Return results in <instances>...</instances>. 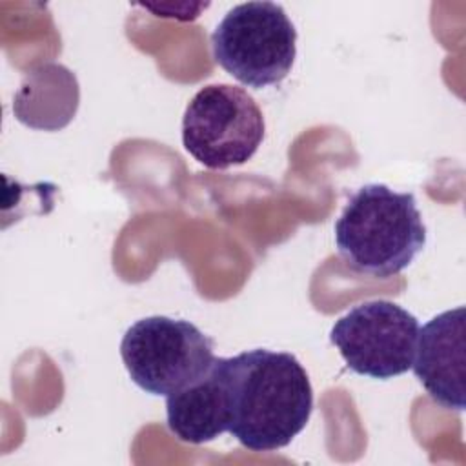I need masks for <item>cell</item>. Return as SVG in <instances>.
Here are the masks:
<instances>
[{
    "instance_id": "cell-1",
    "label": "cell",
    "mask_w": 466,
    "mask_h": 466,
    "mask_svg": "<svg viewBox=\"0 0 466 466\" xmlns=\"http://www.w3.org/2000/svg\"><path fill=\"white\" fill-rule=\"evenodd\" d=\"M229 391V433L251 451L288 446L308 424L313 388L295 355L264 348L222 357Z\"/></svg>"
},
{
    "instance_id": "cell-2",
    "label": "cell",
    "mask_w": 466,
    "mask_h": 466,
    "mask_svg": "<svg viewBox=\"0 0 466 466\" xmlns=\"http://www.w3.org/2000/svg\"><path fill=\"white\" fill-rule=\"evenodd\" d=\"M335 244L342 260L359 273L380 279L400 273L426 244L413 193L386 184L359 187L335 222Z\"/></svg>"
},
{
    "instance_id": "cell-3",
    "label": "cell",
    "mask_w": 466,
    "mask_h": 466,
    "mask_svg": "<svg viewBox=\"0 0 466 466\" xmlns=\"http://www.w3.org/2000/svg\"><path fill=\"white\" fill-rule=\"evenodd\" d=\"M215 62L235 80L262 89L280 84L297 56V31L275 2L231 7L211 35Z\"/></svg>"
},
{
    "instance_id": "cell-4",
    "label": "cell",
    "mask_w": 466,
    "mask_h": 466,
    "mask_svg": "<svg viewBox=\"0 0 466 466\" xmlns=\"http://www.w3.org/2000/svg\"><path fill=\"white\" fill-rule=\"evenodd\" d=\"M131 380L151 395H171L198 382L213 366V340L195 324L153 315L131 324L120 342Z\"/></svg>"
},
{
    "instance_id": "cell-5",
    "label": "cell",
    "mask_w": 466,
    "mask_h": 466,
    "mask_svg": "<svg viewBox=\"0 0 466 466\" xmlns=\"http://www.w3.org/2000/svg\"><path fill=\"white\" fill-rule=\"evenodd\" d=\"M264 116L255 98L231 84H209L189 100L182 118L186 151L208 169L246 164L264 140Z\"/></svg>"
},
{
    "instance_id": "cell-6",
    "label": "cell",
    "mask_w": 466,
    "mask_h": 466,
    "mask_svg": "<svg viewBox=\"0 0 466 466\" xmlns=\"http://www.w3.org/2000/svg\"><path fill=\"white\" fill-rule=\"evenodd\" d=\"M419 320L402 306L377 299L342 315L329 331L348 368L371 379H393L406 373L415 357Z\"/></svg>"
},
{
    "instance_id": "cell-7",
    "label": "cell",
    "mask_w": 466,
    "mask_h": 466,
    "mask_svg": "<svg viewBox=\"0 0 466 466\" xmlns=\"http://www.w3.org/2000/svg\"><path fill=\"white\" fill-rule=\"evenodd\" d=\"M413 373L426 393L446 410H464L466 309L459 306L419 328Z\"/></svg>"
},
{
    "instance_id": "cell-8",
    "label": "cell",
    "mask_w": 466,
    "mask_h": 466,
    "mask_svg": "<svg viewBox=\"0 0 466 466\" xmlns=\"http://www.w3.org/2000/svg\"><path fill=\"white\" fill-rule=\"evenodd\" d=\"M167 430L182 442L204 444L229 430L231 410L222 357L195 384L166 397Z\"/></svg>"
}]
</instances>
